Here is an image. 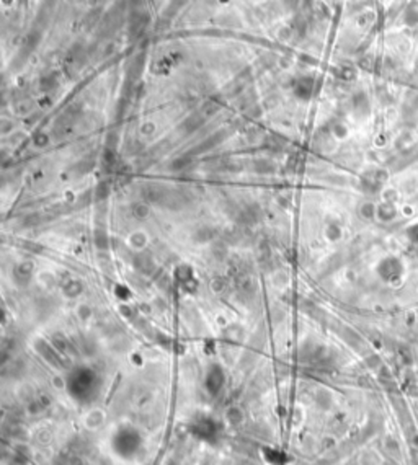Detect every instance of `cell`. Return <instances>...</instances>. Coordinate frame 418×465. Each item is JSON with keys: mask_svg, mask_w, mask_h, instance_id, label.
I'll use <instances>...</instances> for the list:
<instances>
[{"mask_svg": "<svg viewBox=\"0 0 418 465\" xmlns=\"http://www.w3.org/2000/svg\"><path fill=\"white\" fill-rule=\"evenodd\" d=\"M377 274L387 283L399 281L404 274L402 261L399 258H395V256H387V258L381 260V263L377 265Z\"/></svg>", "mask_w": 418, "mask_h": 465, "instance_id": "1", "label": "cell"}, {"mask_svg": "<svg viewBox=\"0 0 418 465\" xmlns=\"http://www.w3.org/2000/svg\"><path fill=\"white\" fill-rule=\"evenodd\" d=\"M407 237H409L414 243H418V222L407 229Z\"/></svg>", "mask_w": 418, "mask_h": 465, "instance_id": "3", "label": "cell"}, {"mask_svg": "<svg viewBox=\"0 0 418 465\" xmlns=\"http://www.w3.org/2000/svg\"><path fill=\"white\" fill-rule=\"evenodd\" d=\"M377 212H379V217H381L382 221H391L395 217V214H397V209H395L394 204H391V203H384V204L379 206Z\"/></svg>", "mask_w": 418, "mask_h": 465, "instance_id": "2", "label": "cell"}]
</instances>
